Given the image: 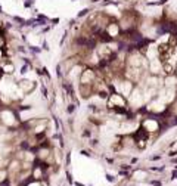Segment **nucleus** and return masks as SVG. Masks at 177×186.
<instances>
[{
  "instance_id": "ddd939ff",
  "label": "nucleus",
  "mask_w": 177,
  "mask_h": 186,
  "mask_svg": "<svg viewBox=\"0 0 177 186\" xmlns=\"http://www.w3.org/2000/svg\"><path fill=\"white\" fill-rule=\"evenodd\" d=\"M173 162H174V164H177V158H176V160H173Z\"/></svg>"
},
{
  "instance_id": "4468645a",
  "label": "nucleus",
  "mask_w": 177,
  "mask_h": 186,
  "mask_svg": "<svg viewBox=\"0 0 177 186\" xmlns=\"http://www.w3.org/2000/svg\"><path fill=\"white\" fill-rule=\"evenodd\" d=\"M72 2H78V0H72Z\"/></svg>"
},
{
  "instance_id": "f03ea898",
  "label": "nucleus",
  "mask_w": 177,
  "mask_h": 186,
  "mask_svg": "<svg viewBox=\"0 0 177 186\" xmlns=\"http://www.w3.org/2000/svg\"><path fill=\"white\" fill-rule=\"evenodd\" d=\"M90 12H92V9H90V8H84V9H81V10L78 12V15H77V18L80 19V18H83V16H87V15H89Z\"/></svg>"
},
{
  "instance_id": "20e7f679",
  "label": "nucleus",
  "mask_w": 177,
  "mask_h": 186,
  "mask_svg": "<svg viewBox=\"0 0 177 186\" xmlns=\"http://www.w3.org/2000/svg\"><path fill=\"white\" fill-rule=\"evenodd\" d=\"M67 111L69 112V114H72V112L75 111V105H74V103H69V105H68V108H67Z\"/></svg>"
},
{
  "instance_id": "39448f33",
  "label": "nucleus",
  "mask_w": 177,
  "mask_h": 186,
  "mask_svg": "<svg viewBox=\"0 0 177 186\" xmlns=\"http://www.w3.org/2000/svg\"><path fill=\"white\" fill-rule=\"evenodd\" d=\"M151 185H153V186H162V183H161V182H158V180H152Z\"/></svg>"
},
{
  "instance_id": "9b49d317",
  "label": "nucleus",
  "mask_w": 177,
  "mask_h": 186,
  "mask_svg": "<svg viewBox=\"0 0 177 186\" xmlns=\"http://www.w3.org/2000/svg\"><path fill=\"white\" fill-rule=\"evenodd\" d=\"M92 3H99V2H102V0H90Z\"/></svg>"
},
{
  "instance_id": "f257e3e1",
  "label": "nucleus",
  "mask_w": 177,
  "mask_h": 186,
  "mask_svg": "<svg viewBox=\"0 0 177 186\" xmlns=\"http://www.w3.org/2000/svg\"><path fill=\"white\" fill-rule=\"evenodd\" d=\"M2 69H3V72L5 74H12L13 72V64H10V62H6V64H2Z\"/></svg>"
},
{
  "instance_id": "423d86ee",
  "label": "nucleus",
  "mask_w": 177,
  "mask_h": 186,
  "mask_svg": "<svg viewBox=\"0 0 177 186\" xmlns=\"http://www.w3.org/2000/svg\"><path fill=\"white\" fill-rule=\"evenodd\" d=\"M43 47H42V50H49V44H47V43L46 42H43V44H42Z\"/></svg>"
},
{
  "instance_id": "9d476101",
  "label": "nucleus",
  "mask_w": 177,
  "mask_h": 186,
  "mask_svg": "<svg viewBox=\"0 0 177 186\" xmlns=\"http://www.w3.org/2000/svg\"><path fill=\"white\" fill-rule=\"evenodd\" d=\"M158 2H160V6H162V5H165L168 0H158Z\"/></svg>"
},
{
  "instance_id": "6e6552de",
  "label": "nucleus",
  "mask_w": 177,
  "mask_h": 186,
  "mask_svg": "<svg viewBox=\"0 0 177 186\" xmlns=\"http://www.w3.org/2000/svg\"><path fill=\"white\" fill-rule=\"evenodd\" d=\"M106 179H108V182H114V180H115L114 176H111V174H106Z\"/></svg>"
},
{
  "instance_id": "7ed1b4c3",
  "label": "nucleus",
  "mask_w": 177,
  "mask_h": 186,
  "mask_svg": "<svg viewBox=\"0 0 177 186\" xmlns=\"http://www.w3.org/2000/svg\"><path fill=\"white\" fill-rule=\"evenodd\" d=\"M30 50L33 52V53H37V55H38V53L42 52V49H40V47H35V46H30Z\"/></svg>"
},
{
  "instance_id": "0eeeda50",
  "label": "nucleus",
  "mask_w": 177,
  "mask_h": 186,
  "mask_svg": "<svg viewBox=\"0 0 177 186\" xmlns=\"http://www.w3.org/2000/svg\"><path fill=\"white\" fill-rule=\"evenodd\" d=\"M152 161H156V160H161V155H153V157H151Z\"/></svg>"
},
{
  "instance_id": "f8f14e48",
  "label": "nucleus",
  "mask_w": 177,
  "mask_h": 186,
  "mask_svg": "<svg viewBox=\"0 0 177 186\" xmlns=\"http://www.w3.org/2000/svg\"><path fill=\"white\" fill-rule=\"evenodd\" d=\"M0 13H3V8L2 6H0Z\"/></svg>"
},
{
  "instance_id": "1a4fd4ad",
  "label": "nucleus",
  "mask_w": 177,
  "mask_h": 186,
  "mask_svg": "<svg viewBox=\"0 0 177 186\" xmlns=\"http://www.w3.org/2000/svg\"><path fill=\"white\" fill-rule=\"evenodd\" d=\"M168 155H170V157H176V155H177V151H171Z\"/></svg>"
}]
</instances>
